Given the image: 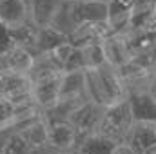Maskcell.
Segmentation results:
<instances>
[{"instance_id":"obj_7","label":"cell","mask_w":156,"mask_h":154,"mask_svg":"<svg viewBox=\"0 0 156 154\" xmlns=\"http://www.w3.org/2000/svg\"><path fill=\"white\" fill-rule=\"evenodd\" d=\"M0 94L11 100L15 105L33 100V78L31 75H13L7 73Z\"/></svg>"},{"instance_id":"obj_31","label":"cell","mask_w":156,"mask_h":154,"mask_svg":"<svg viewBox=\"0 0 156 154\" xmlns=\"http://www.w3.org/2000/svg\"><path fill=\"white\" fill-rule=\"evenodd\" d=\"M102 2H107V0H102Z\"/></svg>"},{"instance_id":"obj_30","label":"cell","mask_w":156,"mask_h":154,"mask_svg":"<svg viewBox=\"0 0 156 154\" xmlns=\"http://www.w3.org/2000/svg\"><path fill=\"white\" fill-rule=\"evenodd\" d=\"M53 154H55V152H53ZM66 154H76V152H66Z\"/></svg>"},{"instance_id":"obj_17","label":"cell","mask_w":156,"mask_h":154,"mask_svg":"<svg viewBox=\"0 0 156 154\" xmlns=\"http://www.w3.org/2000/svg\"><path fill=\"white\" fill-rule=\"evenodd\" d=\"M7 38H9V44L22 45V47H27V49L35 51L37 38H38V27L31 20H26L18 26L7 27Z\"/></svg>"},{"instance_id":"obj_1","label":"cell","mask_w":156,"mask_h":154,"mask_svg":"<svg viewBox=\"0 0 156 154\" xmlns=\"http://www.w3.org/2000/svg\"><path fill=\"white\" fill-rule=\"evenodd\" d=\"M83 76L87 100L98 103L100 107H107L129 98V91L123 85L118 71L107 64L94 69H83Z\"/></svg>"},{"instance_id":"obj_8","label":"cell","mask_w":156,"mask_h":154,"mask_svg":"<svg viewBox=\"0 0 156 154\" xmlns=\"http://www.w3.org/2000/svg\"><path fill=\"white\" fill-rule=\"evenodd\" d=\"M29 5V20L37 27H47L53 26L62 9H64V0H27Z\"/></svg>"},{"instance_id":"obj_18","label":"cell","mask_w":156,"mask_h":154,"mask_svg":"<svg viewBox=\"0 0 156 154\" xmlns=\"http://www.w3.org/2000/svg\"><path fill=\"white\" fill-rule=\"evenodd\" d=\"M47 116L42 109L38 107V103L35 100L26 102V103H18L15 105V118H13V131H20L24 127H27L29 123L37 121L40 118Z\"/></svg>"},{"instance_id":"obj_5","label":"cell","mask_w":156,"mask_h":154,"mask_svg":"<svg viewBox=\"0 0 156 154\" xmlns=\"http://www.w3.org/2000/svg\"><path fill=\"white\" fill-rule=\"evenodd\" d=\"M102 111H104V107H100L98 103H94L91 100H83L66 114V120L76 129L82 138H85V136L96 132L98 121L102 118Z\"/></svg>"},{"instance_id":"obj_2","label":"cell","mask_w":156,"mask_h":154,"mask_svg":"<svg viewBox=\"0 0 156 154\" xmlns=\"http://www.w3.org/2000/svg\"><path fill=\"white\" fill-rule=\"evenodd\" d=\"M133 123H134V118H133L131 107H129V100H122V102L104 107L102 118L98 121L94 134H100L115 143L123 142V140H127Z\"/></svg>"},{"instance_id":"obj_29","label":"cell","mask_w":156,"mask_h":154,"mask_svg":"<svg viewBox=\"0 0 156 154\" xmlns=\"http://www.w3.org/2000/svg\"><path fill=\"white\" fill-rule=\"evenodd\" d=\"M75 2H80V0H64V4H75Z\"/></svg>"},{"instance_id":"obj_28","label":"cell","mask_w":156,"mask_h":154,"mask_svg":"<svg viewBox=\"0 0 156 154\" xmlns=\"http://www.w3.org/2000/svg\"><path fill=\"white\" fill-rule=\"evenodd\" d=\"M33 154H53L51 151H40V152H33Z\"/></svg>"},{"instance_id":"obj_11","label":"cell","mask_w":156,"mask_h":154,"mask_svg":"<svg viewBox=\"0 0 156 154\" xmlns=\"http://www.w3.org/2000/svg\"><path fill=\"white\" fill-rule=\"evenodd\" d=\"M16 132H20V136L26 140V143L31 147L33 152L49 151V120H47V116L29 123L27 127H24Z\"/></svg>"},{"instance_id":"obj_4","label":"cell","mask_w":156,"mask_h":154,"mask_svg":"<svg viewBox=\"0 0 156 154\" xmlns=\"http://www.w3.org/2000/svg\"><path fill=\"white\" fill-rule=\"evenodd\" d=\"M37 62H38V54L33 49L22 47V45L7 44L0 51V67L5 73L31 75L33 69L37 67Z\"/></svg>"},{"instance_id":"obj_13","label":"cell","mask_w":156,"mask_h":154,"mask_svg":"<svg viewBox=\"0 0 156 154\" xmlns=\"http://www.w3.org/2000/svg\"><path fill=\"white\" fill-rule=\"evenodd\" d=\"M29 20L27 0H0V24L5 27L18 26Z\"/></svg>"},{"instance_id":"obj_3","label":"cell","mask_w":156,"mask_h":154,"mask_svg":"<svg viewBox=\"0 0 156 154\" xmlns=\"http://www.w3.org/2000/svg\"><path fill=\"white\" fill-rule=\"evenodd\" d=\"M49 120V151L55 154L76 152L82 136L66 118H47Z\"/></svg>"},{"instance_id":"obj_23","label":"cell","mask_w":156,"mask_h":154,"mask_svg":"<svg viewBox=\"0 0 156 154\" xmlns=\"http://www.w3.org/2000/svg\"><path fill=\"white\" fill-rule=\"evenodd\" d=\"M111 154H140V152H138L127 140H123V142H116V143L113 145Z\"/></svg>"},{"instance_id":"obj_19","label":"cell","mask_w":156,"mask_h":154,"mask_svg":"<svg viewBox=\"0 0 156 154\" xmlns=\"http://www.w3.org/2000/svg\"><path fill=\"white\" fill-rule=\"evenodd\" d=\"M115 142L100 136V134H89L85 138H82V142L78 143L76 154H111Z\"/></svg>"},{"instance_id":"obj_12","label":"cell","mask_w":156,"mask_h":154,"mask_svg":"<svg viewBox=\"0 0 156 154\" xmlns=\"http://www.w3.org/2000/svg\"><path fill=\"white\" fill-rule=\"evenodd\" d=\"M127 100L134 121H156V98L145 89L131 93Z\"/></svg>"},{"instance_id":"obj_20","label":"cell","mask_w":156,"mask_h":154,"mask_svg":"<svg viewBox=\"0 0 156 154\" xmlns=\"http://www.w3.org/2000/svg\"><path fill=\"white\" fill-rule=\"evenodd\" d=\"M80 51H82V58H83V69H94V67H100L105 64L102 42H91V44L80 45Z\"/></svg>"},{"instance_id":"obj_24","label":"cell","mask_w":156,"mask_h":154,"mask_svg":"<svg viewBox=\"0 0 156 154\" xmlns=\"http://www.w3.org/2000/svg\"><path fill=\"white\" fill-rule=\"evenodd\" d=\"M145 91L156 98V71H153V75H151L149 82H147V85H145Z\"/></svg>"},{"instance_id":"obj_27","label":"cell","mask_w":156,"mask_h":154,"mask_svg":"<svg viewBox=\"0 0 156 154\" xmlns=\"http://www.w3.org/2000/svg\"><path fill=\"white\" fill-rule=\"evenodd\" d=\"M5 134H7V132H0V154H2V149H4V140H5Z\"/></svg>"},{"instance_id":"obj_9","label":"cell","mask_w":156,"mask_h":154,"mask_svg":"<svg viewBox=\"0 0 156 154\" xmlns=\"http://www.w3.org/2000/svg\"><path fill=\"white\" fill-rule=\"evenodd\" d=\"M102 47H104V54H105V64L115 69L122 67L123 64H127L133 58L131 47H129L123 33L109 35L105 40H102Z\"/></svg>"},{"instance_id":"obj_22","label":"cell","mask_w":156,"mask_h":154,"mask_svg":"<svg viewBox=\"0 0 156 154\" xmlns=\"http://www.w3.org/2000/svg\"><path fill=\"white\" fill-rule=\"evenodd\" d=\"M13 118H15V103L0 94V132L13 131Z\"/></svg>"},{"instance_id":"obj_16","label":"cell","mask_w":156,"mask_h":154,"mask_svg":"<svg viewBox=\"0 0 156 154\" xmlns=\"http://www.w3.org/2000/svg\"><path fill=\"white\" fill-rule=\"evenodd\" d=\"M69 40V35L60 29L58 26H47V27H40L38 29V38H37V45H35V53L37 54H45L49 53L53 47L64 44Z\"/></svg>"},{"instance_id":"obj_14","label":"cell","mask_w":156,"mask_h":154,"mask_svg":"<svg viewBox=\"0 0 156 154\" xmlns=\"http://www.w3.org/2000/svg\"><path fill=\"white\" fill-rule=\"evenodd\" d=\"M127 142L138 151L144 152L147 147L156 143V121H134Z\"/></svg>"},{"instance_id":"obj_21","label":"cell","mask_w":156,"mask_h":154,"mask_svg":"<svg viewBox=\"0 0 156 154\" xmlns=\"http://www.w3.org/2000/svg\"><path fill=\"white\" fill-rule=\"evenodd\" d=\"M2 154H33V151H31V147L26 143V140L20 136V132L11 131V132L5 134Z\"/></svg>"},{"instance_id":"obj_25","label":"cell","mask_w":156,"mask_h":154,"mask_svg":"<svg viewBox=\"0 0 156 154\" xmlns=\"http://www.w3.org/2000/svg\"><path fill=\"white\" fill-rule=\"evenodd\" d=\"M140 154H156V143L154 145H151V147H147L144 152H140Z\"/></svg>"},{"instance_id":"obj_6","label":"cell","mask_w":156,"mask_h":154,"mask_svg":"<svg viewBox=\"0 0 156 154\" xmlns=\"http://www.w3.org/2000/svg\"><path fill=\"white\" fill-rule=\"evenodd\" d=\"M113 27L109 24V20H94V22H83V24H76L71 27L69 31V40L75 45H85L91 42H102L109 35H113Z\"/></svg>"},{"instance_id":"obj_15","label":"cell","mask_w":156,"mask_h":154,"mask_svg":"<svg viewBox=\"0 0 156 154\" xmlns=\"http://www.w3.org/2000/svg\"><path fill=\"white\" fill-rule=\"evenodd\" d=\"M133 7L134 0H107V20L115 33L125 31Z\"/></svg>"},{"instance_id":"obj_10","label":"cell","mask_w":156,"mask_h":154,"mask_svg":"<svg viewBox=\"0 0 156 154\" xmlns=\"http://www.w3.org/2000/svg\"><path fill=\"white\" fill-rule=\"evenodd\" d=\"M116 71H118V75H120V78H122V82H123V85L127 87L129 94L134 93V91L145 89L149 78L153 75V71L149 67H145L144 64H140L134 58H131L127 64H123L122 67H118Z\"/></svg>"},{"instance_id":"obj_26","label":"cell","mask_w":156,"mask_h":154,"mask_svg":"<svg viewBox=\"0 0 156 154\" xmlns=\"http://www.w3.org/2000/svg\"><path fill=\"white\" fill-rule=\"evenodd\" d=\"M5 75H7V73H5V71H4V69L0 67V91H2V85H4V80H5Z\"/></svg>"}]
</instances>
